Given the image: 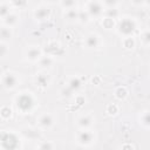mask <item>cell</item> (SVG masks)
Segmentation results:
<instances>
[{"mask_svg": "<svg viewBox=\"0 0 150 150\" xmlns=\"http://www.w3.org/2000/svg\"><path fill=\"white\" fill-rule=\"evenodd\" d=\"M34 104L35 100L29 93H22L16 97V107L22 114L29 112L34 108Z\"/></svg>", "mask_w": 150, "mask_h": 150, "instance_id": "7a4b0ae2", "label": "cell"}, {"mask_svg": "<svg viewBox=\"0 0 150 150\" xmlns=\"http://www.w3.org/2000/svg\"><path fill=\"white\" fill-rule=\"evenodd\" d=\"M84 43L88 48H96L100 43V40H98V36L96 34H89L86 40H84Z\"/></svg>", "mask_w": 150, "mask_h": 150, "instance_id": "8fae6325", "label": "cell"}, {"mask_svg": "<svg viewBox=\"0 0 150 150\" xmlns=\"http://www.w3.org/2000/svg\"><path fill=\"white\" fill-rule=\"evenodd\" d=\"M26 56H27V59H28L29 61L35 62V61H39V60H40V57L42 56V53H41V49H40V48H38V47H35V46H32V47H29V48L27 49Z\"/></svg>", "mask_w": 150, "mask_h": 150, "instance_id": "52a82bcc", "label": "cell"}, {"mask_svg": "<svg viewBox=\"0 0 150 150\" xmlns=\"http://www.w3.org/2000/svg\"><path fill=\"white\" fill-rule=\"evenodd\" d=\"M93 123V117L90 115H84V116H81L79 120H77V125L82 129H87Z\"/></svg>", "mask_w": 150, "mask_h": 150, "instance_id": "7c38bea8", "label": "cell"}, {"mask_svg": "<svg viewBox=\"0 0 150 150\" xmlns=\"http://www.w3.org/2000/svg\"><path fill=\"white\" fill-rule=\"evenodd\" d=\"M9 9H11V6L8 2H0V18L5 19L11 13Z\"/></svg>", "mask_w": 150, "mask_h": 150, "instance_id": "e0dca14e", "label": "cell"}, {"mask_svg": "<svg viewBox=\"0 0 150 150\" xmlns=\"http://www.w3.org/2000/svg\"><path fill=\"white\" fill-rule=\"evenodd\" d=\"M33 150H39V149H33Z\"/></svg>", "mask_w": 150, "mask_h": 150, "instance_id": "d590c367", "label": "cell"}, {"mask_svg": "<svg viewBox=\"0 0 150 150\" xmlns=\"http://www.w3.org/2000/svg\"><path fill=\"white\" fill-rule=\"evenodd\" d=\"M81 86H82V82H81V80H80L79 77H71V79L69 80V82H68V87H69L70 89H73L74 91L77 90Z\"/></svg>", "mask_w": 150, "mask_h": 150, "instance_id": "2e32d148", "label": "cell"}, {"mask_svg": "<svg viewBox=\"0 0 150 150\" xmlns=\"http://www.w3.org/2000/svg\"><path fill=\"white\" fill-rule=\"evenodd\" d=\"M12 29L11 27H7V26H1L0 27V41L1 42H6V41H9L12 39Z\"/></svg>", "mask_w": 150, "mask_h": 150, "instance_id": "9c48e42d", "label": "cell"}, {"mask_svg": "<svg viewBox=\"0 0 150 150\" xmlns=\"http://www.w3.org/2000/svg\"><path fill=\"white\" fill-rule=\"evenodd\" d=\"M117 111H118V108H117V105H115V104H109V105L107 107V112H108L109 115H116Z\"/></svg>", "mask_w": 150, "mask_h": 150, "instance_id": "f1b7e54d", "label": "cell"}, {"mask_svg": "<svg viewBox=\"0 0 150 150\" xmlns=\"http://www.w3.org/2000/svg\"><path fill=\"white\" fill-rule=\"evenodd\" d=\"M61 6L66 9H71V8H75L76 6V2L75 1H69V0H66V1H62L61 2Z\"/></svg>", "mask_w": 150, "mask_h": 150, "instance_id": "4316f807", "label": "cell"}, {"mask_svg": "<svg viewBox=\"0 0 150 150\" xmlns=\"http://www.w3.org/2000/svg\"><path fill=\"white\" fill-rule=\"evenodd\" d=\"M142 41H143V43H144L145 46L149 45V42H150V34H149V32H144V33H143V35H142Z\"/></svg>", "mask_w": 150, "mask_h": 150, "instance_id": "1f68e13d", "label": "cell"}, {"mask_svg": "<svg viewBox=\"0 0 150 150\" xmlns=\"http://www.w3.org/2000/svg\"><path fill=\"white\" fill-rule=\"evenodd\" d=\"M79 19H81V21H84V22H87L88 21V19H89V14L87 13V11L86 12H79Z\"/></svg>", "mask_w": 150, "mask_h": 150, "instance_id": "4dcf8cb0", "label": "cell"}, {"mask_svg": "<svg viewBox=\"0 0 150 150\" xmlns=\"http://www.w3.org/2000/svg\"><path fill=\"white\" fill-rule=\"evenodd\" d=\"M118 16V11L114 7V8H107L105 9V18H109V19H116Z\"/></svg>", "mask_w": 150, "mask_h": 150, "instance_id": "44dd1931", "label": "cell"}, {"mask_svg": "<svg viewBox=\"0 0 150 150\" xmlns=\"http://www.w3.org/2000/svg\"><path fill=\"white\" fill-rule=\"evenodd\" d=\"M39 125L43 129H48L54 124V118L50 114H43L39 117Z\"/></svg>", "mask_w": 150, "mask_h": 150, "instance_id": "ba28073f", "label": "cell"}, {"mask_svg": "<svg viewBox=\"0 0 150 150\" xmlns=\"http://www.w3.org/2000/svg\"><path fill=\"white\" fill-rule=\"evenodd\" d=\"M39 150H54V146H53V143L49 142V141H45V142H41L39 148Z\"/></svg>", "mask_w": 150, "mask_h": 150, "instance_id": "603a6c76", "label": "cell"}, {"mask_svg": "<svg viewBox=\"0 0 150 150\" xmlns=\"http://www.w3.org/2000/svg\"><path fill=\"white\" fill-rule=\"evenodd\" d=\"M25 135H26V137H28L30 139H35L39 137V131L36 129H27L25 131Z\"/></svg>", "mask_w": 150, "mask_h": 150, "instance_id": "7402d4cb", "label": "cell"}, {"mask_svg": "<svg viewBox=\"0 0 150 150\" xmlns=\"http://www.w3.org/2000/svg\"><path fill=\"white\" fill-rule=\"evenodd\" d=\"M48 83H49V80H48V76L46 74H39L36 76V84L39 87L45 88V87L48 86Z\"/></svg>", "mask_w": 150, "mask_h": 150, "instance_id": "9a60e30c", "label": "cell"}, {"mask_svg": "<svg viewBox=\"0 0 150 150\" xmlns=\"http://www.w3.org/2000/svg\"><path fill=\"white\" fill-rule=\"evenodd\" d=\"M135 28H136V23H135V21H134L132 19H130V18L123 19V20L120 22V25H118V32H120L121 34H123L125 38H127V36H130V35L134 33Z\"/></svg>", "mask_w": 150, "mask_h": 150, "instance_id": "3957f363", "label": "cell"}, {"mask_svg": "<svg viewBox=\"0 0 150 150\" xmlns=\"http://www.w3.org/2000/svg\"><path fill=\"white\" fill-rule=\"evenodd\" d=\"M114 20L112 19H109V18H105V19H103V21H102V26L104 27V28H107V29H110V28H112L114 27Z\"/></svg>", "mask_w": 150, "mask_h": 150, "instance_id": "484cf974", "label": "cell"}, {"mask_svg": "<svg viewBox=\"0 0 150 150\" xmlns=\"http://www.w3.org/2000/svg\"><path fill=\"white\" fill-rule=\"evenodd\" d=\"M84 103V98L83 97H77V104H82Z\"/></svg>", "mask_w": 150, "mask_h": 150, "instance_id": "836d02e7", "label": "cell"}, {"mask_svg": "<svg viewBox=\"0 0 150 150\" xmlns=\"http://www.w3.org/2000/svg\"><path fill=\"white\" fill-rule=\"evenodd\" d=\"M20 146L19 137L13 132H0V148L2 150H16Z\"/></svg>", "mask_w": 150, "mask_h": 150, "instance_id": "6da1fadb", "label": "cell"}, {"mask_svg": "<svg viewBox=\"0 0 150 150\" xmlns=\"http://www.w3.org/2000/svg\"><path fill=\"white\" fill-rule=\"evenodd\" d=\"M134 46H135V41H134V39L131 36L124 38V40H123V47L130 49V48H134Z\"/></svg>", "mask_w": 150, "mask_h": 150, "instance_id": "cb8c5ba5", "label": "cell"}, {"mask_svg": "<svg viewBox=\"0 0 150 150\" xmlns=\"http://www.w3.org/2000/svg\"><path fill=\"white\" fill-rule=\"evenodd\" d=\"M128 95V91L124 87H118L116 90H115V96L118 98V100H124Z\"/></svg>", "mask_w": 150, "mask_h": 150, "instance_id": "ffe728a7", "label": "cell"}, {"mask_svg": "<svg viewBox=\"0 0 150 150\" xmlns=\"http://www.w3.org/2000/svg\"><path fill=\"white\" fill-rule=\"evenodd\" d=\"M103 8L104 6L102 5V2L90 1L87 5V13L89 14V16H100L103 13Z\"/></svg>", "mask_w": 150, "mask_h": 150, "instance_id": "5b68a950", "label": "cell"}, {"mask_svg": "<svg viewBox=\"0 0 150 150\" xmlns=\"http://www.w3.org/2000/svg\"><path fill=\"white\" fill-rule=\"evenodd\" d=\"M0 116H1L4 120L11 118V117H12V109H11L9 107H7V105L1 107V109H0Z\"/></svg>", "mask_w": 150, "mask_h": 150, "instance_id": "d6986e66", "label": "cell"}, {"mask_svg": "<svg viewBox=\"0 0 150 150\" xmlns=\"http://www.w3.org/2000/svg\"><path fill=\"white\" fill-rule=\"evenodd\" d=\"M26 2H13V5H15V6H21V5H25Z\"/></svg>", "mask_w": 150, "mask_h": 150, "instance_id": "e575fe53", "label": "cell"}, {"mask_svg": "<svg viewBox=\"0 0 150 150\" xmlns=\"http://www.w3.org/2000/svg\"><path fill=\"white\" fill-rule=\"evenodd\" d=\"M64 18L68 19V20H76V19H79V11L75 9V8L67 9L66 14H64Z\"/></svg>", "mask_w": 150, "mask_h": 150, "instance_id": "ac0fdd59", "label": "cell"}, {"mask_svg": "<svg viewBox=\"0 0 150 150\" xmlns=\"http://www.w3.org/2000/svg\"><path fill=\"white\" fill-rule=\"evenodd\" d=\"M8 54V47L5 42H0V57H4Z\"/></svg>", "mask_w": 150, "mask_h": 150, "instance_id": "83f0119b", "label": "cell"}, {"mask_svg": "<svg viewBox=\"0 0 150 150\" xmlns=\"http://www.w3.org/2000/svg\"><path fill=\"white\" fill-rule=\"evenodd\" d=\"M122 150H134V148L130 144H125V145L122 146Z\"/></svg>", "mask_w": 150, "mask_h": 150, "instance_id": "d6a6232c", "label": "cell"}, {"mask_svg": "<svg viewBox=\"0 0 150 150\" xmlns=\"http://www.w3.org/2000/svg\"><path fill=\"white\" fill-rule=\"evenodd\" d=\"M2 86L6 88V89H14L16 86H18V82H19V79L15 74L13 73H6L4 74L2 76Z\"/></svg>", "mask_w": 150, "mask_h": 150, "instance_id": "277c9868", "label": "cell"}, {"mask_svg": "<svg viewBox=\"0 0 150 150\" xmlns=\"http://www.w3.org/2000/svg\"><path fill=\"white\" fill-rule=\"evenodd\" d=\"M5 25L7 26V27H12V26H14V25H16V22L19 21V16L16 15V14H14V13H9L6 18H5Z\"/></svg>", "mask_w": 150, "mask_h": 150, "instance_id": "4fadbf2b", "label": "cell"}, {"mask_svg": "<svg viewBox=\"0 0 150 150\" xmlns=\"http://www.w3.org/2000/svg\"><path fill=\"white\" fill-rule=\"evenodd\" d=\"M39 64H40L42 68H49V67L53 64V59H52V56H49V55L41 56L40 60H39Z\"/></svg>", "mask_w": 150, "mask_h": 150, "instance_id": "5bb4252c", "label": "cell"}, {"mask_svg": "<svg viewBox=\"0 0 150 150\" xmlns=\"http://www.w3.org/2000/svg\"><path fill=\"white\" fill-rule=\"evenodd\" d=\"M49 14H50V11L47 7H38L34 11V16L38 20H45L49 16Z\"/></svg>", "mask_w": 150, "mask_h": 150, "instance_id": "30bf717a", "label": "cell"}, {"mask_svg": "<svg viewBox=\"0 0 150 150\" xmlns=\"http://www.w3.org/2000/svg\"><path fill=\"white\" fill-rule=\"evenodd\" d=\"M94 138H95L94 134L90 130H87V129H83V130H81L77 134V142L81 145H89V144H91Z\"/></svg>", "mask_w": 150, "mask_h": 150, "instance_id": "8992f818", "label": "cell"}, {"mask_svg": "<svg viewBox=\"0 0 150 150\" xmlns=\"http://www.w3.org/2000/svg\"><path fill=\"white\" fill-rule=\"evenodd\" d=\"M73 93H74V90H73V89H70L68 86H67V87H64V88L62 89V91H61V94H62L63 96H66V97H70V96L73 95Z\"/></svg>", "mask_w": 150, "mask_h": 150, "instance_id": "f546056e", "label": "cell"}, {"mask_svg": "<svg viewBox=\"0 0 150 150\" xmlns=\"http://www.w3.org/2000/svg\"><path fill=\"white\" fill-rule=\"evenodd\" d=\"M141 123L143 124V127L145 128H149V112L148 111H144L143 115L141 116Z\"/></svg>", "mask_w": 150, "mask_h": 150, "instance_id": "d4e9b609", "label": "cell"}]
</instances>
